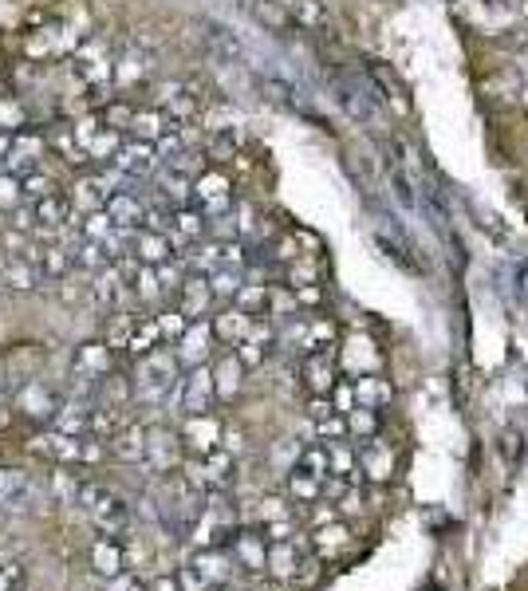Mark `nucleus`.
Instances as JSON below:
<instances>
[{
  "mask_svg": "<svg viewBox=\"0 0 528 591\" xmlns=\"http://www.w3.org/2000/svg\"><path fill=\"white\" fill-rule=\"evenodd\" d=\"M56 493L60 497H79V481H71V477H64V465H60V473H56Z\"/></svg>",
  "mask_w": 528,
  "mask_h": 591,
  "instance_id": "nucleus-60",
  "label": "nucleus"
},
{
  "mask_svg": "<svg viewBox=\"0 0 528 591\" xmlns=\"http://www.w3.org/2000/svg\"><path fill=\"white\" fill-rule=\"evenodd\" d=\"M12 406H16L24 418H32V422H48V426H52V418H56V410H60V398L48 391L44 383H28V387H20Z\"/></svg>",
  "mask_w": 528,
  "mask_h": 591,
  "instance_id": "nucleus-16",
  "label": "nucleus"
},
{
  "mask_svg": "<svg viewBox=\"0 0 528 591\" xmlns=\"http://www.w3.org/2000/svg\"><path fill=\"white\" fill-rule=\"evenodd\" d=\"M134 111H138V107H131V103H123V99H111V103H107V107L99 111V119H103V123H107L111 131L123 134V131H131Z\"/></svg>",
  "mask_w": 528,
  "mask_h": 591,
  "instance_id": "nucleus-48",
  "label": "nucleus"
},
{
  "mask_svg": "<svg viewBox=\"0 0 528 591\" xmlns=\"http://www.w3.org/2000/svg\"><path fill=\"white\" fill-rule=\"evenodd\" d=\"M174 127H178V123H174L166 111H158V107H154V111H134V119H131V134L138 142H158L162 134H170Z\"/></svg>",
  "mask_w": 528,
  "mask_h": 591,
  "instance_id": "nucleus-36",
  "label": "nucleus"
},
{
  "mask_svg": "<svg viewBox=\"0 0 528 591\" xmlns=\"http://www.w3.org/2000/svg\"><path fill=\"white\" fill-rule=\"evenodd\" d=\"M127 296H131V288H127V272L107 264V268L99 272V280H95V300L107 304V308H119V304H127Z\"/></svg>",
  "mask_w": 528,
  "mask_h": 591,
  "instance_id": "nucleus-33",
  "label": "nucleus"
},
{
  "mask_svg": "<svg viewBox=\"0 0 528 591\" xmlns=\"http://www.w3.org/2000/svg\"><path fill=\"white\" fill-rule=\"evenodd\" d=\"M205 229H209V217L198 213V209H190V205L174 209V213H170V221H166V237H170V245H174V249H186V245L201 241V233H205Z\"/></svg>",
  "mask_w": 528,
  "mask_h": 591,
  "instance_id": "nucleus-17",
  "label": "nucleus"
},
{
  "mask_svg": "<svg viewBox=\"0 0 528 591\" xmlns=\"http://www.w3.org/2000/svg\"><path fill=\"white\" fill-rule=\"evenodd\" d=\"M272 343H276V331L268 328V324H257V320H253V328H249V335L233 347V355H237V363H241L245 371H253V367H261L264 359H268Z\"/></svg>",
  "mask_w": 528,
  "mask_h": 591,
  "instance_id": "nucleus-21",
  "label": "nucleus"
},
{
  "mask_svg": "<svg viewBox=\"0 0 528 591\" xmlns=\"http://www.w3.org/2000/svg\"><path fill=\"white\" fill-rule=\"evenodd\" d=\"M8 142H12V134L0 131V158H4V150H8Z\"/></svg>",
  "mask_w": 528,
  "mask_h": 591,
  "instance_id": "nucleus-62",
  "label": "nucleus"
},
{
  "mask_svg": "<svg viewBox=\"0 0 528 591\" xmlns=\"http://www.w3.org/2000/svg\"><path fill=\"white\" fill-rule=\"evenodd\" d=\"M178 402H182V410L186 414H205L209 406H213V398H217V391H213V371L201 363V367H190V375L186 379H178Z\"/></svg>",
  "mask_w": 528,
  "mask_h": 591,
  "instance_id": "nucleus-9",
  "label": "nucleus"
},
{
  "mask_svg": "<svg viewBox=\"0 0 528 591\" xmlns=\"http://www.w3.org/2000/svg\"><path fill=\"white\" fill-rule=\"evenodd\" d=\"M178 359H174V351H162V347H154L150 355H142L138 363H134V394L142 398V402H162L166 394L178 387Z\"/></svg>",
  "mask_w": 528,
  "mask_h": 591,
  "instance_id": "nucleus-1",
  "label": "nucleus"
},
{
  "mask_svg": "<svg viewBox=\"0 0 528 591\" xmlns=\"http://www.w3.org/2000/svg\"><path fill=\"white\" fill-rule=\"evenodd\" d=\"M44 138L40 134H28V131H20V134H12V142H8V150H4V174H28V170H36L40 166V158H44Z\"/></svg>",
  "mask_w": 528,
  "mask_h": 591,
  "instance_id": "nucleus-12",
  "label": "nucleus"
},
{
  "mask_svg": "<svg viewBox=\"0 0 528 591\" xmlns=\"http://www.w3.org/2000/svg\"><path fill=\"white\" fill-rule=\"evenodd\" d=\"M351 394H355V406H371V410H379V406H387V402L395 398V387L371 371V375H359V379L351 383Z\"/></svg>",
  "mask_w": 528,
  "mask_h": 591,
  "instance_id": "nucleus-31",
  "label": "nucleus"
},
{
  "mask_svg": "<svg viewBox=\"0 0 528 591\" xmlns=\"http://www.w3.org/2000/svg\"><path fill=\"white\" fill-rule=\"evenodd\" d=\"M288 501H296V505H316V501H320V481L308 477V473H300V469H292V473H288Z\"/></svg>",
  "mask_w": 528,
  "mask_h": 591,
  "instance_id": "nucleus-44",
  "label": "nucleus"
},
{
  "mask_svg": "<svg viewBox=\"0 0 528 591\" xmlns=\"http://www.w3.org/2000/svg\"><path fill=\"white\" fill-rule=\"evenodd\" d=\"M205 280H209V288H213V296H229V300H233V296H237V288L245 284V276H241V268H213V272H209Z\"/></svg>",
  "mask_w": 528,
  "mask_h": 591,
  "instance_id": "nucleus-47",
  "label": "nucleus"
},
{
  "mask_svg": "<svg viewBox=\"0 0 528 591\" xmlns=\"http://www.w3.org/2000/svg\"><path fill=\"white\" fill-rule=\"evenodd\" d=\"M221 434H225L221 418L205 410V414H186L178 438H182V450H190V458H201V454H209V450L221 446Z\"/></svg>",
  "mask_w": 528,
  "mask_h": 591,
  "instance_id": "nucleus-6",
  "label": "nucleus"
},
{
  "mask_svg": "<svg viewBox=\"0 0 528 591\" xmlns=\"http://www.w3.org/2000/svg\"><path fill=\"white\" fill-rule=\"evenodd\" d=\"M190 201L205 217H221L233 209V182L221 170H205L190 182Z\"/></svg>",
  "mask_w": 528,
  "mask_h": 591,
  "instance_id": "nucleus-4",
  "label": "nucleus"
},
{
  "mask_svg": "<svg viewBox=\"0 0 528 591\" xmlns=\"http://www.w3.org/2000/svg\"><path fill=\"white\" fill-rule=\"evenodd\" d=\"M205 591H233V588H229V584H209Z\"/></svg>",
  "mask_w": 528,
  "mask_h": 591,
  "instance_id": "nucleus-64",
  "label": "nucleus"
},
{
  "mask_svg": "<svg viewBox=\"0 0 528 591\" xmlns=\"http://www.w3.org/2000/svg\"><path fill=\"white\" fill-rule=\"evenodd\" d=\"M182 438L174 434V430H166V426H154V430H146V458L158 473H174V469H182Z\"/></svg>",
  "mask_w": 528,
  "mask_h": 591,
  "instance_id": "nucleus-10",
  "label": "nucleus"
},
{
  "mask_svg": "<svg viewBox=\"0 0 528 591\" xmlns=\"http://www.w3.org/2000/svg\"><path fill=\"white\" fill-rule=\"evenodd\" d=\"M209 351H213V328L205 320H190L186 331L174 339V359L182 367H201L209 359Z\"/></svg>",
  "mask_w": 528,
  "mask_h": 591,
  "instance_id": "nucleus-13",
  "label": "nucleus"
},
{
  "mask_svg": "<svg viewBox=\"0 0 528 591\" xmlns=\"http://www.w3.org/2000/svg\"><path fill=\"white\" fill-rule=\"evenodd\" d=\"M213 371V391H217V398H233V394L241 391V379H245V367L237 363V355H225L217 367H209Z\"/></svg>",
  "mask_w": 528,
  "mask_h": 591,
  "instance_id": "nucleus-38",
  "label": "nucleus"
},
{
  "mask_svg": "<svg viewBox=\"0 0 528 591\" xmlns=\"http://www.w3.org/2000/svg\"><path fill=\"white\" fill-rule=\"evenodd\" d=\"M292 20L300 28H324L328 24V12L320 8V0H296L292 4Z\"/></svg>",
  "mask_w": 528,
  "mask_h": 591,
  "instance_id": "nucleus-49",
  "label": "nucleus"
},
{
  "mask_svg": "<svg viewBox=\"0 0 528 591\" xmlns=\"http://www.w3.org/2000/svg\"><path fill=\"white\" fill-rule=\"evenodd\" d=\"M107 217H111V225L115 229H127V233H138L142 225H146V209H142V201L131 194H115L107 205Z\"/></svg>",
  "mask_w": 528,
  "mask_h": 591,
  "instance_id": "nucleus-30",
  "label": "nucleus"
},
{
  "mask_svg": "<svg viewBox=\"0 0 528 591\" xmlns=\"http://www.w3.org/2000/svg\"><path fill=\"white\" fill-rule=\"evenodd\" d=\"M0 591H28V572H24V564H16V560L0 564Z\"/></svg>",
  "mask_w": 528,
  "mask_h": 591,
  "instance_id": "nucleus-51",
  "label": "nucleus"
},
{
  "mask_svg": "<svg viewBox=\"0 0 528 591\" xmlns=\"http://www.w3.org/2000/svg\"><path fill=\"white\" fill-rule=\"evenodd\" d=\"M264 572L276 580H292L300 572V544L296 540H272L264 552Z\"/></svg>",
  "mask_w": 528,
  "mask_h": 591,
  "instance_id": "nucleus-27",
  "label": "nucleus"
},
{
  "mask_svg": "<svg viewBox=\"0 0 528 591\" xmlns=\"http://www.w3.org/2000/svg\"><path fill=\"white\" fill-rule=\"evenodd\" d=\"M261 536L268 540V544H272V540H292V536H296V521H292V517H284V521H268Z\"/></svg>",
  "mask_w": 528,
  "mask_h": 591,
  "instance_id": "nucleus-57",
  "label": "nucleus"
},
{
  "mask_svg": "<svg viewBox=\"0 0 528 591\" xmlns=\"http://www.w3.org/2000/svg\"><path fill=\"white\" fill-rule=\"evenodd\" d=\"M233 304L245 312V316H264V308H268V284L261 280H245L241 288H237V296H233Z\"/></svg>",
  "mask_w": 528,
  "mask_h": 591,
  "instance_id": "nucleus-41",
  "label": "nucleus"
},
{
  "mask_svg": "<svg viewBox=\"0 0 528 591\" xmlns=\"http://www.w3.org/2000/svg\"><path fill=\"white\" fill-rule=\"evenodd\" d=\"M296 347H300L304 355H312V351H331V347H335V324H331V320H308L304 331H300V339H296Z\"/></svg>",
  "mask_w": 528,
  "mask_h": 591,
  "instance_id": "nucleus-39",
  "label": "nucleus"
},
{
  "mask_svg": "<svg viewBox=\"0 0 528 591\" xmlns=\"http://www.w3.org/2000/svg\"><path fill=\"white\" fill-rule=\"evenodd\" d=\"M115 371V351L111 343H83L75 347V359H71V375H87V379H103Z\"/></svg>",
  "mask_w": 528,
  "mask_h": 591,
  "instance_id": "nucleus-19",
  "label": "nucleus"
},
{
  "mask_svg": "<svg viewBox=\"0 0 528 591\" xmlns=\"http://www.w3.org/2000/svg\"><path fill=\"white\" fill-rule=\"evenodd\" d=\"M4 430H8V410L0 406V434H4Z\"/></svg>",
  "mask_w": 528,
  "mask_h": 591,
  "instance_id": "nucleus-63",
  "label": "nucleus"
},
{
  "mask_svg": "<svg viewBox=\"0 0 528 591\" xmlns=\"http://www.w3.org/2000/svg\"><path fill=\"white\" fill-rule=\"evenodd\" d=\"M355 461H359V473L371 477V481H391V473H395V454H391V446L379 434L359 442Z\"/></svg>",
  "mask_w": 528,
  "mask_h": 591,
  "instance_id": "nucleus-15",
  "label": "nucleus"
},
{
  "mask_svg": "<svg viewBox=\"0 0 528 591\" xmlns=\"http://www.w3.org/2000/svg\"><path fill=\"white\" fill-rule=\"evenodd\" d=\"M91 568H95L103 580L123 576V568H127V548H123V540H119V536L95 540V548H91Z\"/></svg>",
  "mask_w": 528,
  "mask_h": 591,
  "instance_id": "nucleus-24",
  "label": "nucleus"
},
{
  "mask_svg": "<svg viewBox=\"0 0 528 591\" xmlns=\"http://www.w3.org/2000/svg\"><path fill=\"white\" fill-rule=\"evenodd\" d=\"M158 111H166L174 123L198 115V95L186 87V83H162L158 87Z\"/></svg>",
  "mask_w": 528,
  "mask_h": 591,
  "instance_id": "nucleus-26",
  "label": "nucleus"
},
{
  "mask_svg": "<svg viewBox=\"0 0 528 591\" xmlns=\"http://www.w3.org/2000/svg\"><path fill=\"white\" fill-rule=\"evenodd\" d=\"M32 493V477L24 469H12V465H0V505L4 509H20Z\"/></svg>",
  "mask_w": 528,
  "mask_h": 591,
  "instance_id": "nucleus-34",
  "label": "nucleus"
},
{
  "mask_svg": "<svg viewBox=\"0 0 528 591\" xmlns=\"http://www.w3.org/2000/svg\"><path fill=\"white\" fill-rule=\"evenodd\" d=\"M0 205L4 209L24 205V190H20V178L16 174H0Z\"/></svg>",
  "mask_w": 528,
  "mask_h": 591,
  "instance_id": "nucleus-53",
  "label": "nucleus"
},
{
  "mask_svg": "<svg viewBox=\"0 0 528 591\" xmlns=\"http://www.w3.org/2000/svg\"><path fill=\"white\" fill-rule=\"evenodd\" d=\"M343 418H347V434H351V438H359V442L379 434V414H375L371 406H355V410H351V414H343Z\"/></svg>",
  "mask_w": 528,
  "mask_h": 591,
  "instance_id": "nucleus-45",
  "label": "nucleus"
},
{
  "mask_svg": "<svg viewBox=\"0 0 528 591\" xmlns=\"http://www.w3.org/2000/svg\"><path fill=\"white\" fill-rule=\"evenodd\" d=\"M178 300H182V316L186 320H201L209 308H213V288H209V280L205 276H190V280H182V288H178Z\"/></svg>",
  "mask_w": 528,
  "mask_h": 591,
  "instance_id": "nucleus-28",
  "label": "nucleus"
},
{
  "mask_svg": "<svg viewBox=\"0 0 528 591\" xmlns=\"http://www.w3.org/2000/svg\"><path fill=\"white\" fill-rule=\"evenodd\" d=\"M343 363H347V367H359L363 375H371V371L379 367V351H371V339L351 335V339H347V351H343Z\"/></svg>",
  "mask_w": 528,
  "mask_h": 591,
  "instance_id": "nucleus-43",
  "label": "nucleus"
},
{
  "mask_svg": "<svg viewBox=\"0 0 528 591\" xmlns=\"http://www.w3.org/2000/svg\"><path fill=\"white\" fill-rule=\"evenodd\" d=\"M347 540H351V532H347V525H339V521H328V525H320L312 532V544H316V552L324 560H331L339 548H347Z\"/></svg>",
  "mask_w": 528,
  "mask_h": 591,
  "instance_id": "nucleus-42",
  "label": "nucleus"
},
{
  "mask_svg": "<svg viewBox=\"0 0 528 591\" xmlns=\"http://www.w3.org/2000/svg\"><path fill=\"white\" fill-rule=\"evenodd\" d=\"M284 517H292V509H288V501L284 497H268V501H261V521L268 525V521H284Z\"/></svg>",
  "mask_w": 528,
  "mask_h": 591,
  "instance_id": "nucleus-56",
  "label": "nucleus"
},
{
  "mask_svg": "<svg viewBox=\"0 0 528 591\" xmlns=\"http://www.w3.org/2000/svg\"><path fill=\"white\" fill-rule=\"evenodd\" d=\"M292 292H296V304H304V308H312V304L324 300V288H320V284H300V288H292Z\"/></svg>",
  "mask_w": 528,
  "mask_h": 591,
  "instance_id": "nucleus-58",
  "label": "nucleus"
},
{
  "mask_svg": "<svg viewBox=\"0 0 528 591\" xmlns=\"http://www.w3.org/2000/svg\"><path fill=\"white\" fill-rule=\"evenodd\" d=\"M154 347H162V331L154 320H134L131 331L123 335V347L119 351H127L131 359H142V355H150Z\"/></svg>",
  "mask_w": 528,
  "mask_h": 591,
  "instance_id": "nucleus-32",
  "label": "nucleus"
},
{
  "mask_svg": "<svg viewBox=\"0 0 528 591\" xmlns=\"http://www.w3.org/2000/svg\"><path fill=\"white\" fill-rule=\"evenodd\" d=\"M75 501H79L83 513L95 521V528H103V536H119L123 528L131 525V509H127V501H123L115 489H107V485L83 481Z\"/></svg>",
  "mask_w": 528,
  "mask_h": 591,
  "instance_id": "nucleus-2",
  "label": "nucleus"
},
{
  "mask_svg": "<svg viewBox=\"0 0 528 591\" xmlns=\"http://www.w3.org/2000/svg\"><path fill=\"white\" fill-rule=\"evenodd\" d=\"M213 339H221V343H229V347H237L249 328H253V316H245L241 308H229V312H221V316H213Z\"/></svg>",
  "mask_w": 528,
  "mask_h": 591,
  "instance_id": "nucleus-35",
  "label": "nucleus"
},
{
  "mask_svg": "<svg viewBox=\"0 0 528 591\" xmlns=\"http://www.w3.org/2000/svg\"><path fill=\"white\" fill-rule=\"evenodd\" d=\"M71 138L79 142V150L87 154V162H111L115 150L123 146V134L111 131L103 119H83L71 127Z\"/></svg>",
  "mask_w": 528,
  "mask_h": 591,
  "instance_id": "nucleus-5",
  "label": "nucleus"
},
{
  "mask_svg": "<svg viewBox=\"0 0 528 591\" xmlns=\"http://www.w3.org/2000/svg\"><path fill=\"white\" fill-rule=\"evenodd\" d=\"M146 591H182L178 588V576H158V580H150Z\"/></svg>",
  "mask_w": 528,
  "mask_h": 591,
  "instance_id": "nucleus-61",
  "label": "nucleus"
},
{
  "mask_svg": "<svg viewBox=\"0 0 528 591\" xmlns=\"http://www.w3.org/2000/svg\"><path fill=\"white\" fill-rule=\"evenodd\" d=\"M304 387L312 394H331V387L339 383V367H335V351H312L304 355Z\"/></svg>",
  "mask_w": 528,
  "mask_h": 591,
  "instance_id": "nucleus-18",
  "label": "nucleus"
},
{
  "mask_svg": "<svg viewBox=\"0 0 528 591\" xmlns=\"http://www.w3.org/2000/svg\"><path fill=\"white\" fill-rule=\"evenodd\" d=\"M107 450H111L119 461H131V465H138V461L146 458V426H138V422H123V426L107 438Z\"/></svg>",
  "mask_w": 528,
  "mask_h": 591,
  "instance_id": "nucleus-25",
  "label": "nucleus"
},
{
  "mask_svg": "<svg viewBox=\"0 0 528 591\" xmlns=\"http://www.w3.org/2000/svg\"><path fill=\"white\" fill-rule=\"evenodd\" d=\"M28 209H32V233H56V229H64V221L71 217V197L56 190V194L32 201Z\"/></svg>",
  "mask_w": 528,
  "mask_h": 591,
  "instance_id": "nucleus-20",
  "label": "nucleus"
},
{
  "mask_svg": "<svg viewBox=\"0 0 528 591\" xmlns=\"http://www.w3.org/2000/svg\"><path fill=\"white\" fill-rule=\"evenodd\" d=\"M87 438V434H83ZM83 438L75 434H60V430H44L28 442V450L36 458L52 461V465H83Z\"/></svg>",
  "mask_w": 528,
  "mask_h": 591,
  "instance_id": "nucleus-7",
  "label": "nucleus"
},
{
  "mask_svg": "<svg viewBox=\"0 0 528 591\" xmlns=\"http://www.w3.org/2000/svg\"><path fill=\"white\" fill-rule=\"evenodd\" d=\"M178 588H182V591H205V588H209V584H205V580H201L198 572H194V568L186 564V568L178 572Z\"/></svg>",
  "mask_w": 528,
  "mask_h": 591,
  "instance_id": "nucleus-59",
  "label": "nucleus"
},
{
  "mask_svg": "<svg viewBox=\"0 0 528 591\" xmlns=\"http://www.w3.org/2000/svg\"><path fill=\"white\" fill-rule=\"evenodd\" d=\"M119 186H123V174H119L115 166H107V170H99V174H87V178L75 186L71 205H79L83 213H91V209H103L111 197L119 194Z\"/></svg>",
  "mask_w": 528,
  "mask_h": 591,
  "instance_id": "nucleus-8",
  "label": "nucleus"
},
{
  "mask_svg": "<svg viewBox=\"0 0 528 591\" xmlns=\"http://www.w3.org/2000/svg\"><path fill=\"white\" fill-rule=\"evenodd\" d=\"M328 398H331V410H335V414H351V410H355V394H351V383H335Z\"/></svg>",
  "mask_w": 528,
  "mask_h": 591,
  "instance_id": "nucleus-55",
  "label": "nucleus"
},
{
  "mask_svg": "<svg viewBox=\"0 0 528 591\" xmlns=\"http://www.w3.org/2000/svg\"><path fill=\"white\" fill-rule=\"evenodd\" d=\"M20 123H24V107H20L12 95H0V127L12 131V127H20Z\"/></svg>",
  "mask_w": 528,
  "mask_h": 591,
  "instance_id": "nucleus-54",
  "label": "nucleus"
},
{
  "mask_svg": "<svg viewBox=\"0 0 528 591\" xmlns=\"http://www.w3.org/2000/svg\"><path fill=\"white\" fill-rule=\"evenodd\" d=\"M229 556H233V564L237 568H245V572H253V576H261L264 572V552H268V540H264L261 532H249V528H233V536H229Z\"/></svg>",
  "mask_w": 528,
  "mask_h": 591,
  "instance_id": "nucleus-14",
  "label": "nucleus"
},
{
  "mask_svg": "<svg viewBox=\"0 0 528 591\" xmlns=\"http://www.w3.org/2000/svg\"><path fill=\"white\" fill-rule=\"evenodd\" d=\"M158 150H154V142H123L119 150H115V158H111V166L123 174V178H150L154 170H158Z\"/></svg>",
  "mask_w": 528,
  "mask_h": 591,
  "instance_id": "nucleus-11",
  "label": "nucleus"
},
{
  "mask_svg": "<svg viewBox=\"0 0 528 591\" xmlns=\"http://www.w3.org/2000/svg\"><path fill=\"white\" fill-rule=\"evenodd\" d=\"M154 324H158V331H162V343H174L182 331H186V316L182 312H162V316H154Z\"/></svg>",
  "mask_w": 528,
  "mask_h": 591,
  "instance_id": "nucleus-52",
  "label": "nucleus"
},
{
  "mask_svg": "<svg viewBox=\"0 0 528 591\" xmlns=\"http://www.w3.org/2000/svg\"><path fill=\"white\" fill-rule=\"evenodd\" d=\"M131 249L138 264H162L174 257V245H170V237L162 229H138L131 237Z\"/></svg>",
  "mask_w": 528,
  "mask_h": 591,
  "instance_id": "nucleus-29",
  "label": "nucleus"
},
{
  "mask_svg": "<svg viewBox=\"0 0 528 591\" xmlns=\"http://www.w3.org/2000/svg\"><path fill=\"white\" fill-rule=\"evenodd\" d=\"M316 422V438L320 442H335V438H347V418L343 414H320V418H312Z\"/></svg>",
  "mask_w": 528,
  "mask_h": 591,
  "instance_id": "nucleus-50",
  "label": "nucleus"
},
{
  "mask_svg": "<svg viewBox=\"0 0 528 591\" xmlns=\"http://www.w3.org/2000/svg\"><path fill=\"white\" fill-rule=\"evenodd\" d=\"M190 568L198 572L205 584H229V576H233V556H229V548H198L194 552V560H190Z\"/></svg>",
  "mask_w": 528,
  "mask_h": 591,
  "instance_id": "nucleus-23",
  "label": "nucleus"
},
{
  "mask_svg": "<svg viewBox=\"0 0 528 591\" xmlns=\"http://www.w3.org/2000/svg\"><path fill=\"white\" fill-rule=\"evenodd\" d=\"M324 450H328V473H335V477H347L351 485H355V481H363V473H355V469H359V461H355V446H351L347 438L324 442Z\"/></svg>",
  "mask_w": 528,
  "mask_h": 591,
  "instance_id": "nucleus-37",
  "label": "nucleus"
},
{
  "mask_svg": "<svg viewBox=\"0 0 528 591\" xmlns=\"http://www.w3.org/2000/svg\"><path fill=\"white\" fill-rule=\"evenodd\" d=\"M67 71L75 75V83H79L83 91H95V87H103V83L115 75V64H111V52H107L103 44L87 40V44L67 60Z\"/></svg>",
  "mask_w": 528,
  "mask_h": 591,
  "instance_id": "nucleus-3",
  "label": "nucleus"
},
{
  "mask_svg": "<svg viewBox=\"0 0 528 591\" xmlns=\"http://www.w3.org/2000/svg\"><path fill=\"white\" fill-rule=\"evenodd\" d=\"M36 280H44L40 268H36V253H8L0 261V284L28 292V288H36Z\"/></svg>",
  "mask_w": 528,
  "mask_h": 591,
  "instance_id": "nucleus-22",
  "label": "nucleus"
},
{
  "mask_svg": "<svg viewBox=\"0 0 528 591\" xmlns=\"http://www.w3.org/2000/svg\"><path fill=\"white\" fill-rule=\"evenodd\" d=\"M36 268H40L44 280H60V276H67V272L75 268V253H67L60 245L40 249V253H36Z\"/></svg>",
  "mask_w": 528,
  "mask_h": 591,
  "instance_id": "nucleus-40",
  "label": "nucleus"
},
{
  "mask_svg": "<svg viewBox=\"0 0 528 591\" xmlns=\"http://www.w3.org/2000/svg\"><path fill=\"white\" fill-rule=\"evenodd\" d=\"M292 469H300V473H308V477L324 481V477H328V450H324V442H320V446H308V450H300Z\"/></svg>",
  "mask_w": 528,
  "mask_h": 591,
  "instance_id": "nucleus-46",
  "label": "nucleus"
}]
</instances>
